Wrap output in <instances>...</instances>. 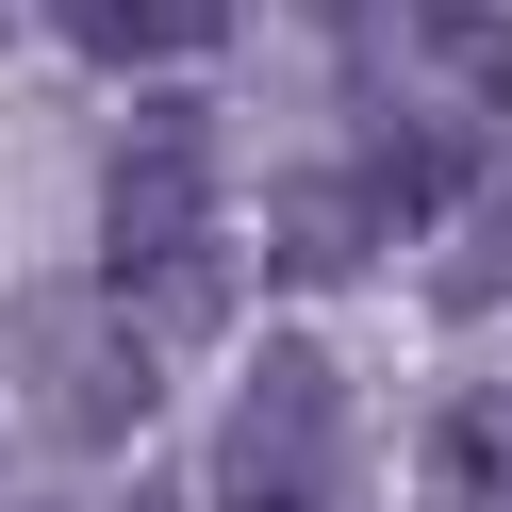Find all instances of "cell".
Wrapping results in <instances>:
<instances>
[{
  "label": "cell",
  "mask_w": 512,
  "mask_h": 512,
  "mask_svg": "<svg viewBox=\"0 0 512 512\" xmlns=\"http://www.w3.org/2000/svg\"><path fill=\"white\" fill-rule=\"evenodd\" d=\"M265 265H281V281H347V265H380V199H364V166H314V182H281V232H265Z\"/></svg>",
  "instance_id": "cell-6"
},
{
  "label": "cell",
  "mask_w": 512,
  "mask_h": 512,
  "mask_svg": "<svg viewBox=\"0 0 512 512\" xmlns=\"http://www.w3.org/2000/svg\"><path fill=\"white\" fill-rule=\"evenodd\" d=\"M413 50H430L446 83H479V100L512 116V0H413Z\"/></svg>",
  "instance_id": "cell-9"
},
{
  "label": "cell",
  "mask_w": 512,
  "mask_h": 512,
  "mask_svg": "<svg viewBox=\"0 0 512 512\" xmlns=\"http://www.w3.org/2000/svg\"><path fill=\"white\" fill-rule=\"evenodd\" d=\"M430 512H512V380L430 413Z\"/></svg>",
  "instance_id": "cell-7"
},
{
  "label": "cell",
  "mask_w": 512,
  "mask_h": 512,
  "mask_svg": "<svg viewBox=\"0 0 512 512\" xmlns=\"http://www.w3.org/2000/svg\"><path fill=\"white\" fill-rule=\"evenodd\" d=\"M100 281H116V314H133L149 347H215V331H232V232H182V248L100 265Z\"/></svg>",
  "instance_id": "cell-4"
},
{
  "label": "cell",
  "mask_w": 512,
  "mask_h": 512,
  "mask_svg": "<svg viewBox=\"0 0 512 512\" xmlns=\"http://www.w3.org/2000/svg\"><path fill=\"white\" fill-rule=\"evenodd\" d=\"M199 496L215 512H347V380H331V347H298V331L248 347Z\"/></svg>",
  "instance_id": "cell-1"
},
{
  "label": "cell",
  "mask_w": 512,
  "mask_h": 512,
  "mask_svg": "<svg viewBox=\"0 0 512 512\" xmlns=\"http://www.w3.org/2000/svg\"><path fill=\"white\" fill-rule=\"evenodd\" d=\"M149 364H166V347H149L116 298H50L34 331H17V380H34V430L50 446H133L149 397H166Z\"/></svg>",
  "instance_id": "cell-2"
},
{
  "label": "cell",
  "mask_w": 512,
  "mask_h": 512,
  "mask_svg": "<svg viewBox=\"0 0 512 512\" xmlns=\"http://www.w3.org/2000/svg\"><path fill=\"white\" fill-rule=\"evenodd\" d=\"M182 232H215V133H199V100H149L100 166V265H149Z\"/></svg>",
  "instance_id": "cell-3"
},
{
  "label": "cell",
  "mask_w": 512,
  "mask_h": 512,
  "mask_svg": "<svg viewBox=\"0 0 512 512\" xmlns=\"http://www.w3.org/2000/svg\"><path fill=\"white\" fill-rule=\"evenodd\" d=\"M116 512H215V496H199V479H149V496H116Z\"/></svg>",
  "instance_id": "cell-10"
},
{
  "label": "cell",
  "mask_w": 512,
  "mask_h": 512,
  "mask_svg": "<svg viewBox=\"0 0 512 512\" xmlns=\"http://www.w3.org/2000/svg\"><path fill=\"white\" fill-rule=\"evenodd\" d=\"M50 34H67L83 67H199V50L232 34V0H50Z\"/></svg>",
  "instance_id": "cell-5"
},
{
  "label": "cell",
  "mask_w": 512,
  "mask_h": 512,
  "mask_svg": "<svg viewBox=\"0 0 512 512\" xmlns=\"http://www.w3.org/2000/svg\"><path fill=\"white\" fill-rule=\"evenodd\" d=\"M446 298H512V133L479 149L463 215H446Z\"/></svg>",
  "instance_id": "cell-8"
}]
</instances>
